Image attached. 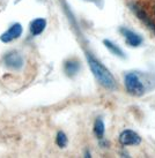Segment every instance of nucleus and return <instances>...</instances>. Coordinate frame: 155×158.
<instances>
[{
    "mask_svg": "<svg viewBox=\"0 0 155 158\" xmlns=\"http://www.w3.org/2000/svg\"><path fill=\"white\" fill-rule=\"evenodd\" d=\"M119 142L122 145H138L141 143V137L131 129H125L120 133Z\"/></svg>",
    "mask_w": 155,
    "mask_h": 158,
    "instance_id": "nucleus-3",
    "label": "nucleus"
},
{
    "mask_svg": "<svg viewBox=\"0 0 155 158\" xmlns=\"http://www.w3.org/2000/svg\"><path fill=\"white\" fill-rule=\"evenodd\" d=\"M45 27H46V21H45L44 19H36V20H34V21L30 23L31 34L34 36L40 35V34L43 32V30L45 29Z\"/></svg>",
    "mask_w": 155,
    "mask_h": 158,
    "instance_id": "nucleus-8",
    "label": "nucleus"
},
{
    "mask_svg": "<svg viewBox=\"0 0 155 158\" xmlns=\"http://www.w3.org/2000/svg\"><path fill=\"white\" fill-rule=\"evenodd\" d=\"M120 32L123 34V36L125 37L126 43H127V45H130V46L138 48V46L142 43V38L140 36L138 35V34H136V32H133V31L129 30V29H126V28H120Z\"/></svg>",
    "mask_w": 155,
    "mask_h": 158,
    "instance_id": "nucleus-5",
    "label": "nucleus"
},
{
    "mask_svg": "<svg viewBox=\"0 0 155 158\" xmlns=\"http://www.w3.org/2000/svg\"><path fill=\"white\" fill-rule=\"evenodd\" d=\"M21 34H22V26L20 23H15L6 32H4L0 36V40L4 43H9V42L19 38L21 36Z\"/></svg>",
    "mask_w": 155,
    "mask_h": 158,
    "instance_id": "nucleus-4",
    "label": "nucleus"
},
{
    "mask_svg": "<svg viewBox=\"0 0 155 158\" xmlns=\"http://www.w3.org/2000/svg\"><path fill=\"white\" fill-rule=\"evenodd\" d=\"M125 87L130 95L140 97L145 94V84L137 73H127L125 75Z\"/></svg>",
    "mask_w": 155,
    "mask_h": 158,
    "instance_id": "nucleus-2",
    "label": "nucleus"
},
{
    "mask_svg": "<svg viewBox=\"0 0 155 158\" xmlns=\"http://www.w3.org/2000/svg\"><path fill=\"white\" fill-rule=\"evenodd\" d=\"M56 143H57V145L58 147H60V148H65V147H66L67 137L62 132H59L57 134V137H56Z\"/></svg>",
    "mask_w": 155,
    "mask_h": 158,
    "instance_id": "nucleus-12",
    "label": "nucleus"
},
{
    "mask_svg": "<svg viewBox=\"0 0 155 158\" xmlns=\"http://www.w3.org/2000/svg\"><path fill=\"white\" fill-rule=\"evenodd\" d=\"M103 44L105 45V48L110 51L112 54H115V56H117V57H119V58H124V52L122 51V48H118V45H116L114 44L111 40H103Z\"/></svg>",
    "mask_w": 155,
    "mask_h": 158,
    "instance_id": "nucleus-9",
    "label": "nucleus"
},
{
    "mask_svg": "<svg viewBox=\"0 0 155 158\" xmlns=\"http://www.w3.org/2000/svg\"><path fill=\"white\" fill-rule=\"evenodd\" d=\"M5 64H6L7 67H11V68H14V69H19V68L22 67V57L16 52H11L5 57Z\"/></svg>",
    "mask_w": 155,
    "mask_h": 158,
    "instance_id": "nucleus-7",
    "label": "nucleus"
},
{
    "mask_svg": "<svg viewBox=\"0 0 155 158\" xmlns=\"http://www.w3.org/2000/svg\"><path fill=\"white\" fill-rule=\"evenodd\" d=\"M80 65L78 61H73V60H70V61L65 62V72H66L67 75L70 76H73L75 75L78 72H79Z\"/></svg>",
    "mask_w": 155,
    "mask_h": 158,
    "instance_id": "nucleus-10",
    "label": "nucleus"
},
{
    "mask_svg": "<svg viewBox=\"0 0 155 158\" xmlns=\"http://www.w3.org/2000/svg\"><path fill=\"white\" fill-rule=\"evenodd\" d=\"M104 123H103L102 119H96L95 120V123H94V133H95V135L97 136L98 139L101 140L103 139V135H104Z\"/></svg>",
    "mask_w": 155,
    "mask_h": 158,
    "instance_id": "nucleus-11",
    "label": "nucleus"
},
{
    "mask_svg": "<svg viewBox=\"0 0 155 158\" xmlns=\"http://www.w3.org/2000/svg\"><path fill=\"white\" fill-rule=\"evenodd\" d=\"M86 58H87V61H88V65L90 67V69L93 72L94 76L96 77L100 84H102L104 88L106 89H116L117 88V83H116L115 77L112 76V74L110 73V70L108 69L106 67H104L98 61L96 58H94L92 54L87 53L86 54Z\"/></svg>",
    "mask_w": 155,
    "mask_h": 158,
    "instance_id": "nucleus-1",
    "label": "nucleus"
},
{
    "mask_svg": "<svg viewBox=\"0 0 155 158\" xmlns=\"http://www.w3.org/2000/svg\"><path fill=\"white\" fill-rule=\"evenodd\" d=\"M131 9L134 12V14L138 16V19H139L141 22H144L147 27H148V29H151L152 31H154V32H155L154 22H153V21L151 20V18H149V16H148V15H147V14L142 10V8H140V7H139V6H137V5H131Z\"/></svg>",
    "mask_w": 155,
    "mask_h": 158,
    "instance_id": "nucleus-6",
    "label": "nucleus"
},
{
    "mask_svg": "<svg viewBox=\"0 0 155 158\" xmlns=\"http://www.w3.org/2000/svg\"><path fill=\"white\" fill-rule=\"evenodd\" d=\"M154 14H155V9H154Z\"/></svg>",
    "mask_w": 155,
    "mask_h": 158,
    "instance_id": "nucleus-13",
    "label": "nucleus"
}]
</instances>
